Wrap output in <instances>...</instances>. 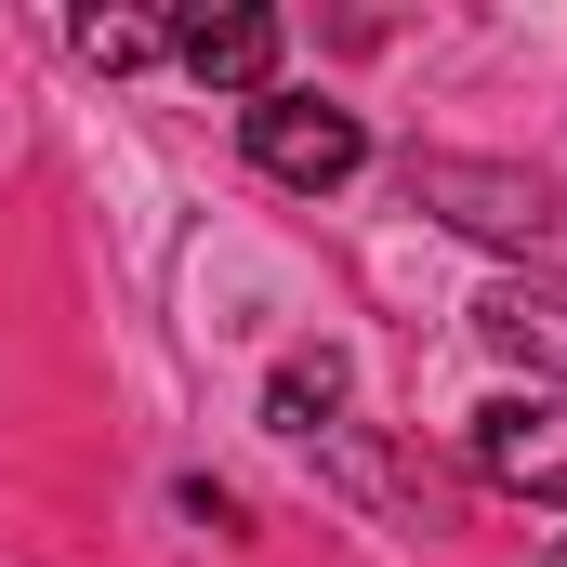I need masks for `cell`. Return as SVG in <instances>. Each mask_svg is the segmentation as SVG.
Masks as SVG:
<instances>
[{"label": "cell", "mask_w": 567, "mask_h": 567, "mask_svg": "<svg viewBox=\"0 0 567 567\" xmlns=\"http://www.w3.org/2000/svg\"><path fill=\"white\" fill-rule=\"evenodd\" d=\"M410 212L435 225H462V238H488V251H528V265H555L567 278V198L542 172H515V158H410Z\"/></svg>", "instance_id": "6da1fadb"}, {"label": "cell", "mask_w": 567, "mask_h": 567, "mask_svg": "<svg viewBox=\"0 0 567 567\" xmlns=\"http://www.w3.org/2000/svg\"><path fill=\"white\" fill-rule=\"evenodd\" d=\"M238 145H251V172H265V185H303V198L370 172L357 106H330V93H251V106H238Z\"/></svg>", "instance_id": "7a4b0ae2"}, {"label": "cell", "mask_w": 567, "mask_h": 567, "mask_svg": "<svg viewBox=\"0 0 567 567\" xmlns=\"http://www.w3.org/2000/svg\"><path fill=\"white\" fill-rule=\"evenodd\" d=\"M462 462H475L502 502H555V515H567V396H555V383L488 396V410L462 423Z\"/></svg>", "instance_id": "3957f363"}, {"label": "cell", "mask_w": 567, "mask_h": 567, "mask_svg": "<svg viewBox=\"0 0 567 567\" xmlns=\"http://www.w3.org/2000/svg\"><path fill=\"white\" fill-rule=\"evenodd\" d=\"M172 66L251 106V93H278V13H251V0H198V13H172Z\"/></svg>", "instance_id": "277c9868"}, {"label": "cell", "mask_w": 567, "mask_h": 567, "mask_svg": "<svg viewBox=\"0 0 567 567\" xmlns=\"http://www.w3.org/2000/svg\"><path fill=\"white\" fill-rule=\"evenodd\" d=\"M475 330H488V357H515L528 383L567 370V290H488V303H475Z\"/></svg>", "instance_id": "5b68a950"}, {"label": "cell", "mask_w": 567, "mask_h": 567, "mask_svg": "<svg viewBox=\"0 0 567 567\" xmlns=\"http://www.w3.org/2000/svg\"><path fill=\"white\" fill-rule=\"evenodd\" d=\"M330 410H343V343H290L278 383H265V423L278 435H330Z\"/></svg>", "instance_id": "8992f818"}, {"label": "cell", "mask_w": 567, "mask_h": 567, "mask_svg": "<svg viewBox=\"0 0 567 567\" xmlns=\"http://www.w3.org/2000/svg\"><path fill=\"white\" fill-rule=\"evenodd\" d=\"M66 53L120 80V66H158V53H172V27H158V13H80V27H66Z\"/></svg>", "instance_id": "52a82bcc"}, {"label": "cell", "mask_w": 567, "mask_h": 567, "mask_svg": "<svg viewBox=\"0 0 567 567\" xmlns=\"http://www.w3.org/2000/svg\"><path fill=\"white\" fill-rule=\"evenodd\" d=\"M542 567H567V542H555V555H542Z\"/></svg>", "instance_id": "ba28073f"}]
</instances>
